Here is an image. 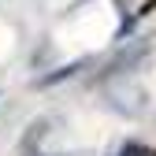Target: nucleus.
Wrapping results in <instances>:
<instances>
[{"mask_svg":"<svg viewBox=\"0 0 156 156\" xmlns=\"http://www.w3.org/2000/svg\"><path fill=\"white\" fill-rule=\"evenodd\" d=\"M119 156H149V149H145V145H138V141H130V145H123V149H119Z\"/></svg>","mask_w":156,"mask_h":156,"instance_id":"f257e3e1","label":"nucleus"},{"mask_svg":"<svg viewBox=\"0 0 156 156\" xmlns=\"http://www.w3.org/2000/svg\"><path fill=\"white\" fill-rule=\"evenodd\" d=\"M152 156H156V152H152Z\"/></svg>","mask_w":156,"mask_h":156,"instance_id":"f03ea898","label":"nucleus"}]
</instances>
